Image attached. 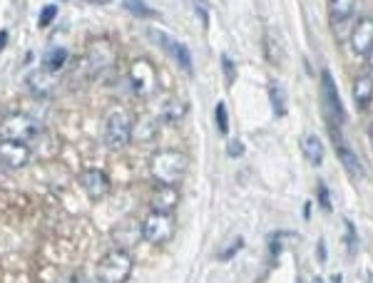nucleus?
Listing matches in <instances>:
<instances>
[{
	"instance_id": "obj_1",
	"label": "nucleus",
	"mask_w": 373,
	"mask_h": 283,
	"mask_svg": "<svg viewBox=\"0 0 373 283\" xmlns=\"http://www.w3.org/2000/svg\"><path fill=\"white\" fill-rule=\"evenodd\" d=\"M187 167L190 161L179 149H159L150 161V172L159 187H177L187 174Z\"/></svg>"
},
{
	"instance_id": "obj_2",
	"label": "nucleus",
	"mask_w": 373,
	"mask_h": 283,
	"mask_svg": "<svg viewBox=\"0 0 373 283\" xmlns=\"http://www.w3.org/2000/svg\"><path fill=\"white\" fill-rule=\"evenodd\" d=\"M135 261L124 249H112L110 253L102 256L98 264V281L100 283H124L132 276Z\"/></svg>"
},
{
	"instance_id": "obj_3",
	"label": "nucleus",
	"mask_w": 373,
	"mask_h": 283,
	"mask_svg": "<svg viewBox=\"0 0 373 283\" xmlns=\"http://www.w3.org/2000/svg\"><path fill=\"white\" fill-rule=\"evenodd\" d=\"M132 115L122 107H115V110L107 115L105 120V144L110 149H124L132 139Z\"/></svg>"
},
{
	"instance_id": "obj_4",
	"label": "nucleus",
	"mask_w": 373,
	"mask_h": 283,
	"mask_svg": "<svg viewBox=\"0 0 373 283\" xmlns=\"http://www.w3.org/2000/svg\"><path fill=\"white\" fill-rule=\"evenodd\" d=\"M321 102H324V115H326L331 129H336V124L346 122V112H343V102H341L339 87L334 82V75L328 70L321 72Z\"/></svg>"
},
{
	"instance_id": "obj_5",
	"label": "nucleus",
	"mask_w": 373,
	"mask_h": 283,
	"mask_svg": "<svg viewBox=\"0 0 373 283\" xmlns=\"http://www.w3.org/2000/svg\"><path fill=\"white\" fill-rule=\"evenodd\" d=\"M174 236V216L164 212H150L142 221V238L152 246H162Z\"/></svg>"
},
{
	"instance_id": "obj_6",
	"label": "nucleus",
	"mask_w": 373,
	"mask_h": 283,
	"mask_svg": "<svg viewBox=\"0 0 373 283\" xmlns=\"http://www.w3.org/2000/svg\"><path fill=\"white\" fill-rule=\"evenodd\" d=\"M38 135V122L27 115H8L3 122H0V139H10V142H27Z\"/></svg>"
},
{
	"instance_id": "obj_7",
	"label": "nucleus",
	"mask_w": 373,
	"mask_h": 283,
	"mask_svg": "<svg viewBox=\"0 0 373 283\" xmlns=\"http://www.w3.org/2000/svg\"><path fill=\"white\" fill-rule=\"evenodd\" d=\"M130 82L132 90L139 97H150L157 90V70L152 67L150 60H135L130 67Z\"/></svg>"
},
{
	"instance_id": "obj_8",
	"label": "nucleus",
	"mask_w": 373,
	"mask_h": 283,
	"mask_svg": "<svg viewBox=\"0 0 373 283\" xmlns=\"http://www.w3.org/2000/svg\"><path fill=\"white\" fill-rule=\"evenodd\" d=\"M85 63L90 75H100L102 70H107V67H112V65L117 63V50H115V45H112L110 40H95L90 45V50H87Z\"/></svg>"
},
{
	"instance_id": "obj_9",
	"label": "nucleus",
	"mask_w": 373,
	"mask_h": 283,
	"mask_svg": "<svg viewBox=\"0 0 373 283\" xmlns=\"http://www.w3.org/2000/svg\"><path fill=\"white\" fill-rule=\"evenodd\" d=\"M150 35L157 40L159 45H162V50L167 52L174 63L182 65V70L192 72V55H190V50H187L184 43H179V40H174L172 35H167V32H162V30H152Z\"/></svg>"
},
{
	"instance_id": "obj_10",
	"label": "nucleus",
	"mask_w": 373,
	"mask_h": 283,
	"mask_svg": "<svg viewBox=\"0 0 373 283\" xmlns=\"http://www.w3.org/2000/svg\"><path fill=\"white\" fill-rule=\"evenodd\" d=\"M80 184L87 192V196L95 201L105 199L107 194H110V177L102 169H85V172L80 174Z\"/></svg>"
},
{
	"instance_id": "obj_11",
	"label": "nucleus",
	"mask_w": 373,
	"mask_h": 283,
	"mask_svg": "<svg viewBox=\"0 0 373 283\" xmlns=\"http://www.w3.org/2000/svg\"><path fill=\"white\" fill-rule=\"evenodd\" d=\"M0 161H3L8 169L25 167L27 161H30V149H27L25 142L0 139Z\"/></svg>"
},
{
	"instance_id": "obj_12",
	"label": "nucleus",
	"mask_w": 373,
	"mask_h": 283,
	"mask_svg": "<svg viewBox=\"0 0 373 283\" xmlns=\"http://www.w3.org/2000/svg\"><path fill=\"white\" fill-rule=\"evenodd\" d=\"M373 47V18H361L351 30V50L354 55L366 58L368 50Z\"/></svg>"
},
{
	"instance_id": "obj_13",
	"label": "nucleus",
	"mask_w": 373,
	"mask_h": 283,
	"mask_svg": "<svg viewBox=\"0 0 373 283\" xmlns=\"http://www.w3.org/2000/svg\"><path fill=\"white\" fill-rule=\"evenodd\" d=\"M334 137H336V135H334ZM336 155H339L341 167L346 169V174L351 177V179H354V181L363 179V164H361L359 155H356L354 149L348 147L343 137H336Z\"/></svg>"
},
{
	"instance_id": "obj_14",
	"label": "nucleus",
	"mask_w": 373,
	"mask_h": 283,
	"mask_svg": "<svg viewBox=\"0 0 373 283\" xmlns=\"http://www.w3.org/2000/svg\"><path fill=\"white\" fill-rule=\"evenodd\" d=\"M27 84H30V90H33L35 97H50L58 87V72H50L45 67H40L35 70L30 78H27Z\"/></svg>"
},
{
	"instance_id": "obj_15",
	"label": "nucleus",
	"mask_w": 373,
	"mask_h": 283,
	"mask_svg": "<svg viewBox=\"0 0 373 283\" xmlns=\"http://www.w3.org/2000/svg\"><path fill=\"white\" fill-rule=\"evenodd\" d=\"M356 0H328V18L334 23V27H343L348 20L354 18Z\"/></svg>"
},
{
	"instance_id": "obj_16",
	"label": "nucleus",
	"mask_w": 373,
	"mask_h": 283,
	"mask_svg": "<svg viewBox=\"0 0 373 283\" xmlns=\"http://www.w3.org/2000/svg\"><path fill=\"white\" fill-rule=\"evenodd\" d=\"M179 201V192L177 187H159L152 196V212H164L172 214V209L177 206Z\"/></svg>"
},
{
	"instance_id": "obj_17",
	"label": "nucleus",
	"mask_w": 373,
	"mask_h": 283,
	"mask_svg": "<svg viewBox=\"0 0 373 283\" xmlns=\"http://www.w3.org/2000/svg\"><path fill=\"white\" fill-rule=\"evenodd\" d=\"M354 100H356V107L363 110L368 107L373 100V75H359L354 82Z\"/></svg>"
},
{
	"instance_id": "obj_18",
	"label": "nucleus",
	"mask_w": 373,
	"mask_h": 283,
	"mask_svg": "<svg viewBox=\"0 0 373 283\" xmlns=\"http://www.w3.org/2000/svg\"><path fill=\"white\" fill-rule=\"evenodd\" d=\"M302 149H304V157L311 167H319L321 161H324V142L319 139V135H306L302 139Z\"/></svg>"
},
{
	"instance_id": "obj_19",
	"label": "nucleus",
	"mask_w": 373,
	"mask_h": 283,
	"mask_svg": "<svg viewBox=\"0 0 373 283\" xmlns=\"http://www.w3.org/2000/svg\"><path fill=\"white\" fill-rule=\"evenodd\" d=\"M184 112H187V104L182 102V100H170V102L162 104V110H159V117H162L164 122H179L184 117Z\"/></svg>"
},
{
	"instance_id": "obj_20",
	"label": "nucleus",
	"mask_w": 373,
	"mask_h": 283,
	"mask_svg": "<svg viewBox=\"0 0 373 283\" xmlns=\"http://www.w3.org/2000/svg\"><path fill=\"white\" fill-rule=\"evenodd\" d=\"M67 63V50L65 47H53V50L47 52L45 58H43V67L50 72H60L65 67Z\"/></svg>"
},
{
	"instance_id": "obj_21",
	"label": "nucleus",
	"mask_w": 373,
	"mask_h": 283,
	"mask_svg": "<svg viewBox=\"0 0 373 283\" xmlns=\"http://www.w3.org/2000/svg\"><path fill=\"white\" fill-rule=\"evenodd\" d=\"M269 97H271V107H274V115L276 117H284L286 115V92H284L282 84H271L269 87Z\"/></svg>"
},
{
	"instance_id": "obj_22",
	"label": "nucleus",
	"mask_w": 373,
	"mask_h": 283,
	"mask_svg": "<svg viewBox=\"0 0 373 283\" xmlns=\"http://www.w3.org/2000/svg\"><path fill=\"white\" fill-rule=\"evenodd\" d=\"M122 5L124 10H130V13L137 15V18H157V10H152L144 0H124Z\"/></svg>"
},
{
	"instance_id": "obj_23",
	"label": "nucleus",
	"mask_w": 373,
	"mask_h": 283,
	"mask_svg": "<svg viewBox=\"0 0 373 283\" xmlns=\"http://www.w3.org/2000/svg\"><path fill=\"white\" fill-rule=\"evenodd\" d=\"M214 117H216V129H219V135H227V132H229V112H227V104L224 102L216 104Z\"/></svg>"
},
{
	"instance_id": "obj_24",
	"label": "nucleus",
	"mask_w": 373,
	"mask_h": 283,
	"mask_svg": "<svg viewBox=\"0 0 373 283\" xmlns=\"http://www.w3.org/2000/svg\"><path fill=\"white\" fill-rule=\"evenodd\" d=\"M242 249H244V238L239 236V238H234V241H231V246H227L224 251H219V261H229V258H234L236 253L242 251Z\"/></svg>"
},
{
	"instance_id": "obj_25",
	"label": "nucleus",
	"mask_w": 373,
	"mask_h": 283,
	"mask_svg": "<svg viewBox=\"0 0 373 283\" xmlns=\"http://www.w3.org/2000/svg\"><path fill=\"white\" fill-rule=\"evenodd\" d=\"M55 15H58V5H47V8H43V13H40V18H38L40 27H47V25H50V23L55 20Z\"/></svg>"
},
{
	"instance_id": "obj_26",
	"label": "nucleus",
	"mask_w": 373,
	"mask_h": 283,
	"mask_svg": "<svg viewBox=\"0 0 373 283\" xmlns=\"http://www.w3.org/2000/svg\"><path fill=\"white\" fill-rule=\"evenodd\" d=\"M222 65H224V75H227V84H234V63H231L229 55H222Z\"/></svg>"
},
{
	"instance_id": "obj_27",
	"label": "nucleus",
	"mask_w": 373,
	"mask_h": 283,
	"mask_svg": "<svg viewBox=\"0 0 373 283\" xmlns=\"http://www.w3.org/2000/svg\"><path fill=\"white\" fill-rule=\"evenodd\" d=\"M319 201H321V209H324V212H331V196H328L326 184H319Z\"/></svg>"
},
{
	"instance_id": "obj_28",
	"label": "nucleus",
	"mask_w": 373,
	"mask_h": 283,
	"mask_svg": "<svg viewBox=\"0 0 373 283\" xmlns=\"http://www.w3.org/2000/svg\"><path fill=\"white\" fill-rule=\"evenodd\" d=\"M227 152H229V157H239L244 155V144L239 139H231L229 144H227Z\"/></svg>"
},
{
	"instance_id": "obj_29",
	"label": "nucleus",
	"mask_w": 373,
	"mask_h": 283,
	"mask_svg": "<svg viewBox=\"0 0 373 283\" xmlns=\"http://www.w3.org/2000/svg\"><path fill=\"white\" fill-rule=\"evenodd\" d=\"M194 10L199 13V18H202L204 25H207V20H210V15H207V5H204V0H194Z\"/></svg>"
},
{
	"instance_id": "obj_30",
	"label": "nucleus",
	"mask_w": 373,
	"mask_h": 283,
	"mask_svg": "<svg viewBox=\"0 0 373 283\" xmlns=\"http://www.w3.org/2000/svg\"><path fill=\"white\" fill-rule=\"evenodd\" d=\"M346 229H348V251L354 253L356 251V234H354V224L346 221Z\"/></svg>"
},
{
	"instance_id": "obj_31",
	"label": "nucleus",
	"mask_w": 373,
	"mask_h": 283,
	"mask_svg": "<svg viewBox=\"0 0 373 283\" xmlns=\"http://www.w3.org/2000/svg\"><path fill=\"white\" fill-rule=\"evenodd\" d=\"M5 43H8V30H0V50L5 47Z\"/></svg>"
},
{
	"instance_id": "obj_32",
	"label": "nucleus",
	"mask_w": 373,
	"mask_h": 283,
	"mask_svg": "<svg viewBox=\"0 0 373 283\" xmlns=\"http://www.w3.org/2000/svg\"><path fill=\"white\" fill-rule=\"evenodd\" d=\"M366 65H368V67H371V70H373V47H371V50H368V55H366Z\"/></svg>"
},
{
	"instance_id": "obj_33",
	"label": "nucleus",
	"mask_w": 373,
	"mask_h": 283,
	"mask_svg": "<svg viewBox=\"0 0 373 283\" xmlns=\"http://www.w3.org/2000/svg\"><path fill=\"white\" fill-rule=\"evenodd\" d=\"M331 283H343V278H341V273H336V276L331 278Z\"/></svg>"
},
{
	"instance_id": "obj_34",
	"label": "nucleus",
	"mask_w": 373,
	"mask_h": 283,
	"mask_svg": "<svg viewBox=\"0 0 373 283\" xmlns=\"http://www.w3.org/2000/svg\"><path fill=\"white\" fill-rule=\"evenodd\" d=\"M90 3H98V5H105V3H112V0H90Z\"/></svg>"
},
{
	"instance_id": "obj_35",
	"label": "nucleus",
	"mask_w": 373,
	"mask_h": 283,
	"mask_svg": "<svg viewBox=\"0 0 373 283\" xmlns=\"http://www.w3.org/2000/svg\"><path fill=\"white\" fill-rule=\"evenodd\" d=\"M368 139H371V144H373V122H371V127H368Z\"/></svg>"
},
{
	"instance_id": "obj_36",
	"label": "nucleus",
	"mask_w": 373,
	"mask_h": 283,
	"mask_svg": "<svg viewBox=\"0 0 373 283\" xmlns=\"http://www.w3.org/2000/svg\"><path fill=\"white\" fill-rule=\"evenodd\" d=\"M311 283H326L321 276H316V278H311Z\"/></svg>"
},
{
	"instance_id": "obj_37",
	"label": "nucleus",
	"mask_w": 373,
	"mask_h": 283,
	"mask_svg": "<svg viewBox=\"0 0 373 283\" xmlns=\"http://www.w3.org/2000/svg\"><path fill=\"white\" fill-rule=\"evenodd\" d=\"M60 3H65V0H60Z\"/></svg>"
}]
</instances>
